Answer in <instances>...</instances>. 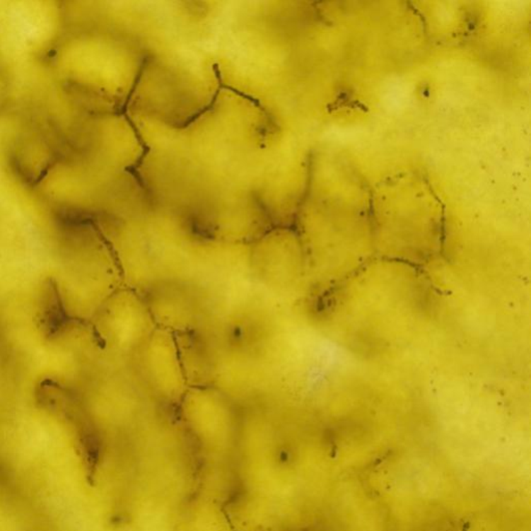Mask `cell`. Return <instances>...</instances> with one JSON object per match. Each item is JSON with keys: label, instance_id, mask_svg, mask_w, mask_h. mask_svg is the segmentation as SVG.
I'll return each instance as SVG.
<instances>
[{"label": "cell", "instance_id": "cell-1", "mask_svg": "<svg viewBox=\"0 0 531 531\" xmlns=\"http://www.w3.org/2000/svg\"><path fill=\"white\" fill-rule=\"evenodd\" d=\"M131 364L155 405L177 408L190 383L175 332L158 326Z\"/></svg>", "mask_w": 531, "mask_h": 531}, {"label": "cell", "instance_id": "cell-2", "mask_svg": "<svg viewBox=\"0 0 531 531\" xmlns=\"http://www.w3.org/2000/svg\"><path fill=\"white\" fill-rule=\"evenodd\" d=\"M111 315L110 344L117 354L132 362L158 327L154 313L142 293L122 286L108 299Z\"/></svg>", "mask_w": 531, "mask_h": 531}]
</instances>
